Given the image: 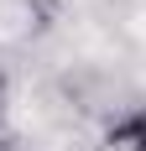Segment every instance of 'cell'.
Segmentation results:
<instances>
[{
    "label": "cell",
    "instance_id": "6da1fadb",
    "mask_svg": "<svg viewBox=\"0 0 146 151\" xmlns=\"http://www.w3.org/2000/svg\"><path fill=\"white\" fill-rule=\"evenodd\" d=\"M104 151H146V104L141 109H125V115L110 125Z\"/></svg>",
    "mask_w": 146,
    "mask_h": 151
}]
</instances>
